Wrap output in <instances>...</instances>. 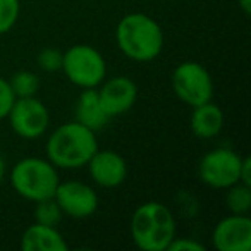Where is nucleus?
<instances>
[{"instance_id":"nucleus-1","label":"nucleus","mask_w":251,"mask_h":251,"mask_svg":"<svg viewBox=\"0 0 251 251\" xmlns=\"http://www.w3.org/2000/svg\"><path fill=\"white\" fill-rule=\"evenodd\" d=\"M115 42L122 55L133 62L147 64L155 60L164 50V29L145 12L126 14L115 28Z\"/></svg>"},{"instance_id":"nucleus-2","label":"nucleus","mask_w":251,"mask_h":251,"mask_svg":"<svg viewBox=\"0 0 251 251\" xmlns=\"http://www.w3.org/2000/svg\"><path fill=\"white\" fill-rule=\"evenodd\" d=\"M98 150L97 133L77 121L64 122L50 133L45 143L47 158L57 169H81Z\"/></svg>"},{"instance_id":"nucleus-3","label":"nucleus","mask_w":251,"mask_h":251,"mask_svg":"<svg viewBox=\"0 0 251 251\" xmlns=\"http://www.w3.org/2000/svg\"><path fill=\"white\" fill-rule=\"evenodd\" d=\"M176 217L160 201L141 203L131 215L129 232L136 248L143 251H165L176 237Z\"/></svg>"},{"instance_id":"nucleus-4","label":"nucleus","mask_w":251,"mask_h":251,"mask_svg":"<svg viewBox=\"0 0 251 251\" xmlns=\"http://www.w3.org/2000/svg\"><path fill=\"white\" fill-rule=\"evenodd\" d=\"M9 181L16 193L26 201H42L53 198L60 182L59 169L42 157H25L11 169Z\"/></svg>"},{"instance_id":"nucleus-5","label":"nucleus","mask_w":251,"mask_h":251,"mask_svg":"<svg viewBox=\"0 0 251 251\" xmlns=\"http://www.w3.org/2000/svg\"><path fill=\"white\" fill-rule=\"evenodd\" d=\"M64 76L81 90L98 88L107 77V62L100 50L86 43H77L62 52Z\"/></svg>"},{"instance_id":"nucleus-6","label":"nucleus","mask_w":251,"mask_h":251,"mask_svg":"<svg viewBox=\"0 0 251 251\" xmlns=\"http://www.w3.org/2000/svg\"><path fill=\"white\" fill-rule=\"evenodd\" d=\"M171 84L177 100L191 108L213 100L215 93L210 71L195 60H186L176 66L171 76Z\"/></svg>"},{"instance_id":"nucleus-7","label":"nucleus","mask_w":251,"mask_h":251,"mask_svg":"<svg viewBox=\"0 0 251 251\" xmlns=\"http://www.w3.org/2000/svg\"><path fill=\"white\" fill-rule=\"evenodd\" d=\"M243 155L229 147H217L206 151L198 162V177L212 189H227L239 182Z\"/></svg>"},{"instance_id":"nucleus-8","label":"nucleus","mask_w":251,"mask_h":251,"mask_svg":"<svg viewBox=\"0 0 251 251\" xmlns=\"http://www.w3.org/2000/svg\"><path fill=\"white\" fill-rule=\"evenodd\" d=\"M11 129L23 140H36L47 133L50 126L49 107L36 97L16 98L7 115Z\"/></svg>"},{"instance_id":"nucleus-9","label":"nucleus","mask_w":251,"mask_h":251,"mask_svg":"<svg viewBox=\"0 0 251 251\" xmlns=\"http://www.w3.org/2000/svg\"><path fill=\"white\" fill-rule=\"evenodd\" d=\"M53 200L64 215L73 219H88L97 213L100 205V198L95 188L83 181H60Z\"/></svg>"},{"instance_id":"nucleus-10","label":"nucleus","mask_w":251,"mask_h":251,"mask_svg":"<svg viewBox=\"0 0 251 251\" xmlns=\"http://www.w3.org/2000/svg\"><path fill=\"white\" fill-rule=\"evenodd\" d=\"M212 244L217 251H250L251 219L250 215L229 213L220 219L212 230Z\"/></svg>"},{"instance_id":"nucleus-11","label":"nucleus","mask_w":251,"mask_h":251,"mask_svg":"<svg viewBox=\"0 0 251 251\" xmlns=\"http://www.w3.org/2000/svg\"><path fill=\"white\" fill-rule=\"evenodd\" d=\"M86 167L91 181L103 189H114L122 186L129 172L127 162L119 151L100 150V148L88 160Z\"/></svg>"},{"instance_id":"nucleus-12","label":"nucleus","mask_w":251,"mask_h":251,"mask_svg":"<svg viewBox=\"0 0 251 251\" xmlns=\"http://www.w3.org/2000/svg\"><path fill=\"white\" fill-rule=\"evenodd\" d=\"M97 91L110 119L127 114L138 100V86L127 76H114L110 79H103Z\"/></svg>"},{"instance_id":"nucleus-13","label":"nucleus","mask_w":251,"mask_h":251,"mask_svg":"<svg viewBox=\"0 0 251 251\" xmlns=\"http://www.w3.org/2000/svg\"><path fill=\"white\" fill-rule=\"evenodd\" d=\"M224 124H226L224 110L212 100L193 107L191 117H189V129L196 138H201V140L217 138L222 133Z\"/></svg>"},{"instance_id":"nucleus-14","label":"nucleus","mask_w":251,"mask_h":251,"mask_svg":"<svg viewBox=\"0 0 251 251\" xmlns=\"http://www.w3.org/2000/svg\"><path fill=\"white\" fill-rule=\"evenodd\" d=\"M21 248L23 251H67L69 244L57 227L35 222L23 232Z\"/></svg>"},{"instance_id":"nucleus-15","label":"nucleus","mask_w":251,"mask_h":251,"mask_svg":"<svg viewBox=\"0 0 251 251\" xmlns=\"http://www.w3.org/2000/svg\"><path fill=\"white\" fill-rule=\"evenodd\" d=\"M74 121L90 127L95 133L103 129L107 122L110 121V117L107 115L100 101L97 88H88V90L81 91L79 98L76 101V119Z\"/></svg>"},{"instance_id":"nucleus-16","label":"nucleus","mask_w":251,"mask_h":251,"mask_svg":"<svg viewBox=\"0 0 251 251\" xmlns=\"http://www.w3.org/2000/svg\"><path fill=\"white\" fill-rule=\"evenodd\" d=\"M226 206L229 213L250 215L251 210V186L236 182L226 189Z\"/></svg>"},{"instance_id":"nucleus-17","label":"nucleus","mask_w":251,"mask_h":251,"mask_svg":"<svg viewBox=\"0 0 251 251\" xmlns=\"http://www.w3.org/2000/svg\"><path fill=\"white\" fill-rule=\"evenodd\" d=\"M12 91H14L16 98H26V97H36L40 90V77L38 74L31 73V71H18L14 76L9 79Z\"/></svg>"},{"instance_id":"nucleus-18","label":"nucleus","mask_w":251,"mask_h":251,"mask_svg":"<svg viewBox=\"0 0 251 251\" xmlns=\"http://www.w3.org/2000/svg\"><path fill=\"white\" fill-rule=\"evenodd\" d=\"M35 222L43 224V226H52L59 227L60 220H62L64 213L59 208L57 201L53 198L42 200V201L35 203Z\"/></svg>"},{"instance_id":"nucleus-19","label":"nucleus","mask_w":251,"mask_h":251,"mask_svg":"<svg viewBox=\"0 0 251 251\" xmlns=\"http://www.w3.org/2000/svg\"><path fill=\"white\" fill-rule=\"evenodd\" d=\"M21 2L19 0H0V35L9 33L19 21Z\"/></svg>"},{"instance_id":"nucleus-20","label":"nucleus","mask_w":251,"mask_h":251,"mask_svg":"<svg viewBox=\"0 0 251 251\" xmlns=\"http://www.w3.org/2000/svg\"><path fill=\"white\" fill-rule=\"evenodd\" d=\"M36 64H38L40 71L47 74L59 73L62 67V52L57 49H43L36 57Z\"/></svg>"},{"instance_id":"nucleus-21","label":"nucleus","mask_w":251,"mask_h":251,"mask_svg":"<svg viewBox=\"0 0 251 251\" xmlns=\"http://www.w3.org/2000/svg\"><path fill=\"white\" fill-rule=\"evenodd\" d=\"M14 100H16V95L12 91L11 84H9V79L0 77V121L7 119Z\"/></svg>"},{"instance_id":"nucleus-22","label":"nucleus","mask_w":251,"mask_h":251,"mask_svg":"<svg viewBox=\"0 0 251 251\" xmlns=\"http://www.w3.org/2000/svg\"><path fill=\"white\" fill-rule=\"evenodd\" d=\"M205 244H201L200 241L193 239V237H177L169 243L165 251H205Z\"/></svg>"},{"instance_id":"nucleus-23","label":"nucleus","mask_w":251,"mask_h":251,"mask_svg":"<svg viewBox=\"0 0 251 251\" xmlns=\"http://www.w3.org/2000/svg\"><path fill=\"white\" fill-rule=\"evenodd\" d=\"M239 182L251 186V160H250V157H243V164H241V172H239Z\"/></svg>"},{"instance_id":"nucleus-24","label":"nucleus","mask_w":251,"mask_h":251,"mask_svg":"<svg viewBox=\"0 0 251 251\" xmlns=\"http://www.w3.org/2000/svg\"><path fill=\"white\" fill-rule=\"evenodd\" d=\"M237 5L241 7V11L244 14H251V0H237Z\"/></svg>"},{"instance_id":"nucleus-25","label":"nucleus","mask_w":251,"mask_h":251,"mask_svg":"<svg viewBox=\"0 0 251 251\" xmlns=\"http://www.w3.org/2000/svg\"><path fill=\"white\" fill-rule=\"evenodd\" d=\"M4 176H5V160L2 157V153H0V184L4 181Z\"/></svg>"}]
</instances>
